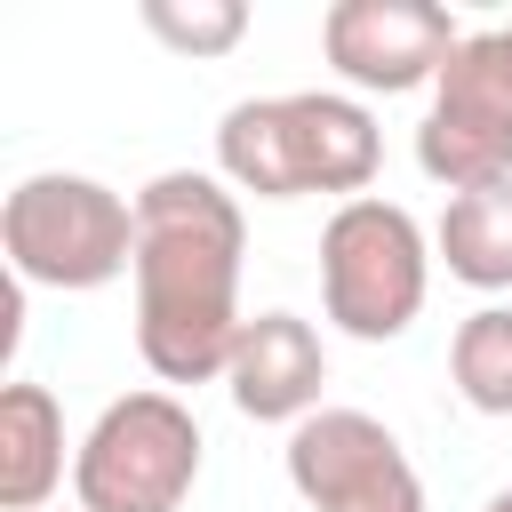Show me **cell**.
Instances as JSON below:
<instances>
[{
	"label": "cell",
	"mask_w": 512,
	"mask_h": 512,
	"mask_svg": "<svg viewBox=\"0 0 512 512\" xmlns=\"http://www.w3.org/2000/svg\"><path fill=\"white\" fill-rule=\"evenodd\" d=\"M248 216L216 168H160L136 192V352L176 384H216L248 328L240 312Z\"/></svg>",
	"instance_id": "cell-1"
},
{
	"label": "cell",
	"mask_w": 512,
	"mask_h": 512,
	"mask_svg": "<svg viewBox=\"0 0 512 512\" xmlns=\"http://www.w3.org/2000/svg\"><path fill=\"white\" fill-rule=\"evenodd\" d=\"M384 168V128L344 88H296V96H240L216 120V176L248 200H312L328 192L368 200Z\"/></svg>",
	"instance_id": "cell-2"
},
{
	"label": "cell",
	"mask_w": 512,
	"mask_h": 512,
	"mask_svg": "<svg viewBox=\"0 0 512 512\" xmlns=\"http://www.w3.org/2000/svg\"><path fill=\"white\" fill-rule=\"evenodd\" d=\"M0 256L16 288H112L120 272H136V200H120L104 176L40 168L0 200Z\"/></svg>",
	"instance_id": "cell-3"
},
{
	"label": "cell",
	"mask_w": 512,
	"mask_h": 512,
	"mask_svg": "<svg viewBox=\"0 0 512 512\" xmlns=\"http://www.w3.org/2000/svg\"><path fill=\"white\" fill-rule=\"evenodd\" d=\"M424 296H432V232L400 200L368 192V200L328 208V224H320V312L352 344L408 336Z\"/></svg>",
	"instance_id": "cell-4"
},
{
	"label": "cell",
	"mask_w": 512,
	"mask_h": 512,
	"mask_svg": "<svg viewBox=\"0 0 512 512\" xmlns=\"http://www.w3.org/2000/svg\"><path fill=\"white\" fill-rule=\"evenodd\" d=\"M200 416L168 392H120L72 448V504L80 512H184L200 488Z\"/></svg>",
	"instance_id": "cell-5"
},
{
	"label": "cell",
	"mask_w": 512,
	"mask_h": 512,
	"mask_svg": "<svg viewBox=\"0 0 512 512\" xmlns=\"http://www.w3.org/2000/svg\"><path fill=\"white\" fill-rule=\"evenodd\" d=\"M416 168L448 184V200L512 176V24L464 32L416 120Z\"/></svg>",
	"instance_id": "cell-6"
},
{
	"label": "cell",
	"mask_w": 512,
	"mask_h": 512,
	"mask_svg": "<svg viewBox=\"0 0 512 512\" xmlns=\"http://www.w3.org/2000/svg\"><path fill=\"white\" fill-rule=\"evenodd\" d=\"M288 488L312 512H424L400 432L368 408H312L288 432Z\"/></svg>",
	"instance_id": "cell-7"
},
{
	"label": "cell",
	"mask_w": 512,
	"mask_h": 512,
	"mask_svg": "<svg viewBox=\"0 0 512 512\" xmlns=\"http://www.w3.org/2000/svg\"><path fill=\"white\" fill-rule=\"evenodd\" d=\"M456 48L464 32L432 0H336L320 16V56L360 96H416L448 72Z\"/></svg>",
	"instance_id": "cell-8"
},
{
	"label": "cell",
	"mask_w": 512,
	"mask_h": 512,
	"mask_svg": "<svg viewBox=\"0 0 512 512\" xmlns=\"http://www.w3.org/2000/svg\"><path fill=\"white\" fill-rule=\"evenodd\" d=\"M320 384H328V344L304 312H248L240 344H232V368H224V392L248 424H304L320 408Z\"/></svg>",
	"instance_id": "cell-9"
},
{
	"label": "cell",
	"mask_w": 512,
	"mask_h": 512,
	"mask_svg": "<svg viewBox=\"0 0 512 512\" xmlns=\"http://www.w3.org/2000/svg\"><path fill=\"white\" fill-rule=\"evenodd\" d=\"M64 472H72V456H64L56 392L32 384V376L0 384V512H48Z\"/></svg>",
	"instance_id": "cell-10"
},
{
	"label": "cell",
	"mask_w": 512,
	"mask_h": 512,
	"mask_svg": "<svg viewBox=\"0 0 512 512\" xmlns=\"http://www.w3.org/2000/svg\"><path fill=\"white\" fill-rule=\"evenodd\" d=\"M432 256L448 264V280H464L480 296H504L512 288V176L480 184V192H456L432 224Z\"/></svg>",
	"instance_id": "cell-11"
},
{
	"label": "cell",
	"mask_w": 512,
	"mask_h": 512,
	"mask_svg": "<svg viewBox=\"0 0 512 512\" xmlns=\"http://www.w3.org/2000/svg\"><path fill=\"white\" fill-rule=\"evenodd\" d=\"M448 376L472 416H512V304H480L448 336Z\"/></svg>",
	"instance_id": "cell-12"
},
{
	"label": "cell",
	"mask_w": 512,
	"mask_h": 512,
	"mask_svg": "<svg viewBox=\"0 0 512 512\" xmlns=\"http://www.w3.org/2000/svg\"><path fill=\"white\" fill-rule=\"evenodd\" d=\"M136 16H144V32L160 48H176L192 64H216V56H232L248 40V8L240 0H144Z\"/></svg>",
	"instance_id": "cell-13"
},
{
	"label": "cell",
	"mask_w": 512,
	"mask_h": 512,
	"mask_svg": "<svg viewBox=\"0 0 512 512\" xmlns=\"http://www.w3.org/2000/svg\"><path fill=\"white\" fill-rule=\"evenodd\" d=\"M480 512H512V488H496V496H488V504H480Z\"/></svg>",
	"instance_id": "cell-14"
},
{
	"label": "cell",
	"mask_w": 512,
	"mask_h": 512,
	"mask_svg": "<svg viewBox=\"0 0 512 512\" xmlns=\"http://www.w3.org/2000/svg\"><path fill=\"white\" fill-rule=\"evenodd\" d=\"M48 512H56V504H48ZM72 512H80V504H72Z\"/></svg>",
	"instance_id": "cell-15"
}]
</instances>
